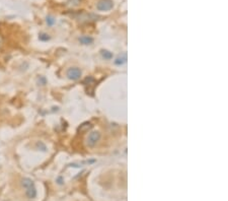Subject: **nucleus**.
I'll use <instances>...</instances> for the list:
<instances>
[{"mask_svg": "<svg viewBox=\"0 0 228 201\" xmlns=\"http://www.w3.org/2000/svg\"><path fill=\"white\" fill-rule=\"evenodd\" d=\"M114 7V2L112 0H100L97 4V8L100 11H109V10L113 9Z\"/></svg>", "mask_w": 228, "mask_h": 201, "instance_id": "f257e3e1", "label": "nucleus"}, {"mask_svg": "<svg viewBox=\"0 0 228 201\" xmlns=\"http://www.w3.org/2000/svg\"><path fill=\"white\" fill-rule=\"evenodd\" d=\"M101 139V133L98 131H92L90 132L87 137V145L89 147H93V146L97 143Z\"/></svg>", "mask_w": 228, "mask_h": 201, "instance_id": "f03ea898", "label": "nucleus"}, {"mask_svg": "<svg viewBox=\"0 0 228 201\" xmlns=\"http://www.w3.org/2000/svg\"><path fill=\"white\" fill-rule=\"evenodd\" d=\"M82 72L78 67H71L67 70V76L69 79L71 80H77L80 78Z\"/></svg>", "mask_w": 228, "mask_h": 201, "instance_id": "7ed1b4c3", "label": "nucleus"}, {"mask_svg": "<svg viewBox=\"0 0 228 201\" xmlns=\"http://www.w3.org/2000/svg\"><path fill=\"white\" fill-rule=\"evenodd\" d=\"M25 194H27L28 198H29V199H34V198H36V196H37V189H36V187H35V185H32V186H31V187L27 188Z\"/></svg>", "mask_w": 228, "mask_h": 201, "instance_id": "20e7f679", "label": "nucleus"}, {"mask_svg": "<svg viewBox=\"0 0 228 201\" xmlns=\"http://www.w3.org/2000/svg\"><path fill=\"white\" fill-rule=\"evenodd\" d=\"M79 42L83 44V45H90V44L93 42V39L91 38V37L83 36V37H81V38H79Z\"/></svg>", "mask_w": 228, "mask_h": 201, "instance_id": "39448f33", "label": "nucleus"}, {"mask_svg": "<svg viewBox=\"0 0 228 201\" xmlns=\"http://www.w3.org/2000/svg\"><path fill=\"white\" fill-rule=\"evenodd\" d=\"M21 184H23V186L25 189L31 187V186H32V185H35L34 181H32V179H29V178H24L23 181H21Z\"/></svg>", "mask_w": 228, "mask_h": 201, "instance_id": "423d86ee", "label": "nucleus"}, {"mask_svg": "<svg viewBox=\"0 0 228 201\" xmlns=\"http://www.w3.org/2000/svg\"><path fill=\"white\" fill-rule=\"evenodd\" d=\"M101 55H102V57L105 58V59H111V58H113V54L111 52H109V51H106V50H102L101 51Z\"/></svg>", "mask_w": 228, "mask_h": 201, "instance_id": "0eeeda50", "label": "nucleus"}, {"mask_svg": "<svg viewBox=\"0 0 228 201\" xmlns=\"http://www.w3.org/2000/svg\"><path fill=\"white\" fill-rule=\"evenodd\" d=\"M80 1H81V0H68V4L70 5V6H77L80 3Z\"/></svg>", "mask_w": 228, "mask_h": 201, "instance_id": "6e6552de", "label": "nucleus"}, {"mask_svg": "<svg viewBox=\"0 0 228 201\" xmlns=\"http://www.w3.org/2000/svg\"><path fill=\"white\" fill-rule=\"evenodd\" d=\"M47 24L48 25H53L55 24V20L53 16H47Z\"/></svg>", "mask_w": 228, "mask_h": 201, "instance_id": "1a4fd4ad", "label": "nucleus"}, {"mask_svg": "<svg viewBox=\"0 0 228 201\" xmlns=\"http://www.w3.org/2000/svg\"><path fill=\"white\" fill-rule=\"evenodd\" d=\"M39 39L41 40V41H48V40L50 39V37H49V35H47V34H41V35H40V37H39Z\"/></svg>", "mask_w": 228, "mask_h": 201, "instance_id": "9d476101", "label": "nucleus"}, {"mask_svg": "<svg viewBox=\"0 0 228 201\" xmlns=\"http://www.w3.org/2000/svg\"><path fill=\"white\" fill-rule=\"evenodd\" d=\"M125 61H126V56H124V58H118V59L115 61V63L117 65H120V64H123Z\"/></svg>", "mask_w": 228, "mask_h": 201, "instance_id": "9b49d317", "label": "nucleus"}, {"mask_svg": "<svg viewBox=\"0 0 228 201\" xmlns=\"http://www.w3.org/2000/svg\"><path fill=\"white\" fill-rule=\"evenodd\" d=\"M58 183H59V184H62V183H63V182H62V179L61 178L58 179Z\"/></svg>", "mask_w": 228, "mask_h": 201, "instance_id": "f8f14e48", "label": "nucleus"}]
</instances>
